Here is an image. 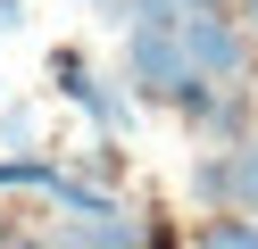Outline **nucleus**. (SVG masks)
<instances>
[{"instance_id": "obj_1", "label": "nucleus", "mask_w": 258, "mask_h": 249, "mask_svg": "<svg viewBox=\"0 0 258 249\" xmlns=\"http://www.w3.org/2000/svg\"><path fill=\"white\" fill-rule=\"evenodd\" d=\"M183 58H191V75L200 83H225L233 92L241 75H250V33H241V17H183Z\"/></svg>"}, {"instance_id": "obj_2", "label": "nucleus", "mask_w": 258, "mask_h": 249, "mask_svg": "<svg viewBox=\"0 0 258 249\" xmlns=\"http://www.w3.org/2000/svg\"><path fill=\"white\" fill-rule=\"evenodd\" d=\"M125 83H134V92H150V100H167V108H175V92L191 83V58H183V33H125Z\"/></svg>"}, {"instance_id": "obj_3", "label": "nucleus", "mask_w": 258, "mask_h": 249, "mask_svg": "<svg viewBox=\"0 0 258 249\" xmlns=\"http://www.w3.org/2000/svg\"><path fill=\"white\" fill-rule=\"evenodd\" d=\"M225 216H258V141L225 149Z\"/></svg>"}, {"instance_id": "obj_4", "label": "nucleus", "mask_w": 258, "mask_h": 249, "mask_svg": "<svg viewBox=\"0 0 258 249\" xmlns=\"http://www.w3.org/2000/svg\"><path fill=\"white\" fill-rule=\"evenodd\" d=\"M191 249H258V216H200Z\"/></svg>"}, {"instance_id": "obj_5", "label": "nucleus", "mask_w": 258, "mask_h": 249, "mask_svg": "<svg viewBox=\"0 0 258 249\" xmlns=\"http://www.w3.org/2000/svg\"><path fill=\"white\" fill-rule=\"evenodd\" d=\"M58 175H67L58 158H0V191H50Z\"/></svg>"}, {"instance_id": "obj_6", "label": "nucleus", "mask_w": 258, "mask_h": 249, "mask_svg": "<svg viewBox=\"0 0 258 249\" xmlns=\"http://www.w3.org/2000/svg\"><path fill=\"white\" fill-rule=\"evenodd\" d=\"M183 183H191V199H200L208 216H225V149H208V158H191V175H183Z\"/></svg>"}, {"instance_id": "obj_7", "label": "nucleus", "mask_w": 258, "mask_h": 249, "mask_svg": "<svg viewBox=\"0 0 258 249\" xmlns=\"http://www.w3.org/2000/svg\"><path fill=\"white\" fill-rule=\"evenodd\" d=\"M0 141H9V158H34V149H25V141H34V108H25V100L0 116Z\"/></svg>"}, {"instance_id": "obj_8", "label": "nucleus", "mask_w": 258, "mask_h": 249, "mask_svg": "<svg viewBox=\"0 0 258 249\" xmlns=\"http://www.w3.org/2000/svg\"><path fill=\"white\" fill-rule=\"evenodd\" d=\"M9 25H25V0H0V33Z\"/></svg>"}, {"instance_id": "obj_9", "label": "nucleus", "mask_w": 258, "mask_h": 249, "mask_svg": "<svg viewBox=\"0 0 258 249\" xmlns=\"http://www.w3.org/2000/svg\"><path fill=\"white\" fill-rule=\"evenodd\" d=\"M183 9H191V17H225V0H183Z\"/></svg>"}, {"instance_id": "obj_10", "label": "nucleus", "mask_w": 258, "mask_h": 249, "mask_svg": "<svg viewBox=\"0 0 258 249\" xmlns=\"http://www.w3.org/2000/svg\"><path fill=\"white\" fill-rule=\"evenodd\" d=\"M241 33H258V0H241Z\"/></svg>"}, {"instance_id": "obj_11", "label": "nucleus", "mask_w": 258, "mask_h": 249, "mask_svg": "<svg viewBox=\"0 0 258 249\" xmlns=\"http://www.w3.org/2000/svg\"><path fill=\"white\" fill-rule=\"evenodd\" d=\"M0 249H50V241H17V232H0Z\"/></svg>"}]
</instances>
